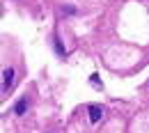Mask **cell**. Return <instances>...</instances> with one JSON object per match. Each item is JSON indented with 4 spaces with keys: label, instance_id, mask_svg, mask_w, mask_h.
<instances>
[{
    "label": "cell",
    "instance_id": "7a4b0ae2",
    "mask_svg": "<svg viewBox=\"0 0 149 133\" xmlns=\"http://www.w3.org/2000/svg\"><path fill=\"white\" fill-rule=\"evenodd\" d=\"M101 117H103V106H92V108H90V122L96 124Z\"/></svg>",
    "mask_w": 149,
    "mask_h": 133
},
{
    "label": "cell",
    "instance_id": "6da1fadb",
    "mask_svg": "<svg viewBox=\"0 0 149 133\" xmlns=\"http://www.w3.org/2000/svg\"><path fill=\"white\" fill-rule=\"evenodd\" d=\"M14 83V69H5L2 71V92H7Z\"/></svg>",
    "mask_w": 149,
    "mask_h": 133
},
{
    "label": "cell",
    "instance_id": "277c9868",
    "mask_svg": "<svg viewBox=\"0 0 149 133\" xmlns=\"http://www.w3.org/2000/svg\"><path fill=\"white\" fill-rule=\"evenodd\" d=\"M55 48H57V53H60V57L64 55V46H62V44H60L57 39H55Z\"/></svg>",
    "mask_w": 149,
    "mask_h": 133
},
{
    "label": "cell",
    "instance_id": "3957f363",
    "mask_svg": "<svg viewBox=\"0 0 149 133\" xmlns=\"http://www.w3.org/2000/svg\"><path fill=\"white\" fill-rule=\"evenodd\" d=\"M25 110H28V99H21L19 103H16V108H14V113H16V115H23Z\"/></svg>",
    "mask_w": 149,
    "mask_h": 133
},
{
    "label": "cell",
    "instance_id": "5b68a950",
    "mask_svg": "<svg viewBox=\"0 0 149 133\" xmlns=\"http://www.w3.org/2000/svg\"><path fill=\"white\" fill-rule=\"evenodd\" d=\"M90 80H92V85H99V87H101V80H99V76H92Z\"/></svg>",
    "mask_w": 149,
    "mask_h": 133
}]
</instances>
